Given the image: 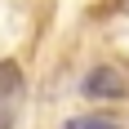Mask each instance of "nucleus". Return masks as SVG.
Instances as JSON below:
<instances>
[{
  "label": "nucleus",
  "instance_id": "nucleus-4",
  "mask_svg": "<svg viewBox=\"0 0 129 129\" xmlns=\"http://www.w3.org/2000/svg\"><path fill=\"white\" fill-rule=\"evenodd\" d=\"M120 9H129V0H120Z\"/></svg>",
  "mask_w": 129,
  "mask_h": 129
},
{
  "label": "nucleus",
  "instance_id": "nucleus-1",
  "mask_svg": "<svg viewBox=\"0 0 129 129\" xmlns=\"http://www.w3.org/2000/svg\"><path fill=\"white\" fill-rule=\"evenodd\" d=\"M18 103H22V67L13 58H5L0 62V129H13Z\"/></svg>",
  "mask_w": 129,
  "mask_h": 129
},
{
  "label": "nucleus",
  "instance_id": "nucleus-3",
  "mask_svg": "<svg viewBox=\"0 0 129 129\" xmlns=\"http://www.w3.org/2000/svg\"><path fill=\"white\" fill-rule=\"evenodd\" d=\"M67 129H120L116 116H76V120H67Z\"/></svg>",
  "mask_w": 129,
  "mask_h": 129
},
{
  "label": "nucleus",
  "instance_id": "nucleus-2",
  "mask_svg": "<svg viewBox=\"0 0 129 129\" xmlns=\"http://www.w3.org/2000/svg\"><path fill=\"white\" fill-rule=\"evenodd\" d=\"M80 89L89 93V98H125L129 80H125V71H116V67H93L89 76L80 80Z\"/></svg>",
  "mask_w": 129,
  "mask_h": 129
}]
</instances>
